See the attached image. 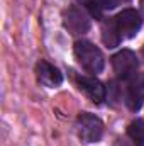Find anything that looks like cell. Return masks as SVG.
Returning a JSON list of instances; mask_svg holds the SVG:
<instances>
[{
  "label": "cell",
  "instance_id": "7a4b0ae2",
  "mask_svg": "<svg viewBox=\"0 0 144 146\" xmlns=\"http://www.w3.org/2000/svg\"><path fill=\"white\" fill-rule=\"evenodd\" d=\"M114 22L122 39H132L141 31L143 17L136 9H124L114 17Z\"/></svg>",
  "mask_w": 144,
  "mask_h": 146
},
{
  "label": "cell",
  "instance_id": "52a82bcc",
  "mask_svg": "<svg viewBox=\"0 0 144 146\" xmlns=\"http://www.w3.org/2000/svg\"><path fill=\"white\" fill-rule=\"evenodd\" d=\"M63 24L71 34H85L90 29V19H87V15L76 7H71L65 12Z\"/></svg>",
  "mask_w": 144,
  "mask_h": 146
},
{
  "label": "cell",
  "instance_id": "ba28073f",
  "mask_svg": "<svg viewBox=\"0 0 144 146\" xmlns=\"http://www.w3.org/2000/svg\"><path fill=\"white\" fill-rule=\"evenodd\" d=\"M144 102V76L136 78L129 88H127V94H126V104L131 110H139L141 106Z\"/></svg>",
  "mask_w": 144,
  "mask_h": 146
},
{
  "label": "cell",
  "instance_id": "5b68a950",
  "mask_svg": "<svg viewBox=\"0 0 144 146\" xmlns=\"http://www.w3.org/2000/svg\"><path fill=\"white\" fill-rule=\"evenodd\" d=\"M76 83H78V88L88 99H92L95 104H100L102 100H105V87L98 78H95V76H76Z\"/></svg>",
  "mask_w": 144,
  "mask_h": 146
},
{
  "label": "cell",
  "instance_id": "30bf717a",
  "mask_svg": "<svg viewBox=\"0 0 144 146\" xmlns=\"http://www.w3.org/2000/svg\"><path fill=\"white\" fill-rule=\"evenodd\" d=\"M127 134L136 146H144V119L132 121L127 127Z\"/></svg>",
  "mask_w": 144,
  "mask_h": 146
},
{
  "label": "cell",
  "instance_id": "8992f818",
  "mask_svg": "<svg viewBox=\"0 0 144 146\" xmlns=\"http://www.w3.org/2000/svg\"><path fill=\"white\" fill-rule=\"evenodd\" d=\"M36 75H37V80L44 87H49V88L59 87L63 83V73L54 65H51V63H48L44 60H41L36 65Z\"/></svg>",
  "mask_w": 144,
  "mask_h": 146
},
{
  "label": "cell",
  "instance_id": "8fae6325",
  "mask_svg": "<svg viewBox=\"0 0 144 146\" xmlns=\"http://www.w3.org/2000/svg\"><path fill=\"white\" fill-rule=\"evenodd\" d=\"M143 53H144V49H143Z\"/></svg>",
  "mask_w": 144,
  "mask_h": 146
},
{
  "label": "cell",
  "instance_id": "6da1fadb",
  "mask_svg": "<svg viewBox=\"0 0 144 146\" xmlns=\"http://www.w3.org/2000/svg\"><path fill=\"white\" fill-rule=\"evenodd\" d=\"M75 56L85 72L97 75L104 70V65H105L104 54L90 41H76L75 42Z\"/></svg>",
  "mask_w": 144,
  "mask_h": 146
},
{
  "label": "cell",
  "instance_id": "277c9868",
  "mask_svg": "<svg viewBox=\"0 0 144 146\" xmlns=\"http://www.w3.org/2000/svg\"><path fill=\"white\" fill-rule=\"evenodd\" d=\"M137 66H139L137 56L131 49H122L112 56V68L115 75L122 80H129L131 76H134L137 72Z\"/></svg>",
  "mask_w": 144,
  "mask_h": 146
},
{
  "label": "cell",
  "instance_id": "3957f363",
  "mask_svg": "<svg viewBox=\"0 0 144 146\" xmlns=\"http://www.w3.org/2000/svg\"><path fill=\"white\" fill-rule=\"evenodd\" d=\"M76 127H78V134H80L81 141H85V143H97V141H100V138L104 134L102 121L90 112H81L78 115Z\"/></svg>",
  "mask_w": 144,
  "mask_h": 146
},
{
  "label": "cell",
  "instance_id": "9c48e42d",
  "mask_svg": "<svg viewBox=\"0 0 144 146\" xmlns=\"http://www.w3.org/2000/svg\"><path fill=\"white\" fill-rule=\"evenodd\" d=\"M120 39L122 37L119 34V31H117V26H115L114 19L105 22L104 27H102V41L105 42V46L107 48H115V46H119Z\"/></svg>",
  "mask_w": 144,
  "mask_h": 146
}]
</instances>
